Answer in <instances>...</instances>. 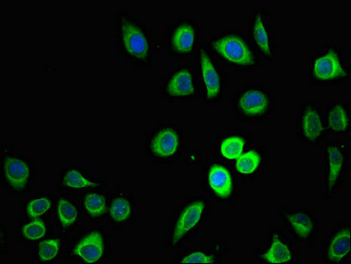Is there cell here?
<instances>
[{
    "label": "cell",
    "mask_w": 351,
    "mask_h": 264,
    "mask_svg": "<svg viewBox=\"0 0 351 264\" xmlns=\"http://www.w3.org/2000/svg\"><path fill=\"white\" fill-rule=\"evenodd\" d=\"M113 36L118 54L127 64L136 70L154 65L157 52L154 30L125 5L114 12Z\"/></svg>",
    "instance_id": "1"
},
{
    "label": "cell",
    "mask_w": 351,
    "mask_h": 264,
    "mask_svg": "<svg viewBox=\"0 0 351 264\" xmlns=\"http://www.w3.org/2000/svg\"><path fill=\"white\" fill-rule=\"evenodd\" d=\"M204 43L211 55L226 69L250 74L263 67V58L241 27H231L211 34Z\"/></svg>",
    "instance_id": "2"
},
{
    "label": "cell",
    "mask_w": 351,
    "mask_h": 264,
    "mask_svg": "<svg viewBox=\"0 0 351 264\" xmlns=\"http://www.w3.org/2000/svg\"><path fill=\"white\" fill-rule=\"evenodd\" d=\"M211 201L205 195H189L173 210L167 220L163 248H182L206 226L210 216Z\"/></svg>",
    "instance_id": "3"
},
{
    "label": "cell",
    "mask_w": 351,
    "mask_h": 264,
    "mask_svg": "<svg viewBox=\"0 0 351 264\" xmlns=\"http://www.w3.org/2000/svg\"><path fill=\"white\" fill-rule=\"evenodd\" d=\"M307 82L313 86H341L350 82L351 65L346 49L335 42L319 43L307 58Z\"/></svg>",
    "instance_id": "4"
},
{
    "label": "cell",
    "mask_w": 351,
    "mask_h": 264,
    "mask_svg": "<svg viewBox=\"0 0 351 264\" xmlns=\"http://www.w3.org/2000/svg\"><path fill=\"white\" fill-rule=\"evenodd\" d=\"M188 145V133L181 124L160 119L145 133L141 147L152 165H171L184 156Z\"/></svg>",
    "instance_id": "5"
},
{
    "label": "cell",
    "mask_w": 351,
    "mask_h": 264,
    "mask_svg": "<svg viewBox=\"0 0 351 264\" xmlns=\"http://www.w3.org/2000/svg\"><path fill=\"white\" fill-rule=\"evenodd\" d=\"M230 104L238 123L263 124L274 116L276 97L274 89L268 86L246 84L236 90Z\"/></svg>",
    "instance_id": "6"
},
{
    "label": "cell",
    "mask_w": 351,
    "mask_h": 264,
    "mask_svg": "<svg viewBox=\"0 0 351 264\" xmlns=\"http://www.w3.org/2000/svg\"><path fill=\"white\" fill-rule=\"evenodd\" d=\"M201 188L210 201L221 206L234 207L241 200V182L231 165L213 156L202 164Z\"/></svg>",
    "instance_id": "7"
},
{
    "label": "cell",
    "mask_w": 351,
    "mask_h": 264,
    "mask_svg": "<svg viewBox=\"0 0 351 264\" xmlns=\"http://www.w3.org/2000/svg\"><path fill=\"white\" fill-rule=\"evenodd\" d=\"M114 254L110 232L104 226L79 230L68 239L64 259L79 264H104Z\"/></svg>",
    "instance_id": "8"
},
{
    "label": "cell",
    "mask_w": 351,
    "mask_h": 264,
    "mask_svg": "<svg viewBox=\"0 0 351 264\" xmlns=\"http://www.w3.org/2000/svg\"><path fill=\"white\" fill-rule=\"evenodd\" d=\"M350 152L343 141H326L321 145V185L323 202H330L340 194L349 177Z\"/></svg>",
    "instance_id": "9"
},
{
    "label": "cell",
    "mask_w": 351,
    "mask_h": 264,
    "mask_svg": "<svg viewBox=\"0 0 351 264\" xmlns=\"http://www.w3.org/2000/svg\"><path fill=\"white\" fill-rule=\"evenodd\" d=\"M194 65L201 84L202 104L207 108L221 105L231 88V74L211 55L205 43L194 57Z\"/></svg>",
    "instance_id": "10"
},
{
    "label": "cell",
    "mask_w": 351,
    "mask_h": 264,
    "mask_svg": "<svg viewBox=\"0 0 351 264\" xmlns=\"http://www.w3.org/2000/svg\"><path fill=\"white\" fill-rule=\"evenodd\" d=\"M164 43L171 58H194L204 43L203 26L189 15L173 18L164 31Z\"/></svg>",
    "instance_id": "11"
},
{
    "label": "cell",
    "mask_w": 351,
    "mask_h": 264,
    "mask_svg": "<svg viewBox=\"0 0 351 264\" xmlns=\"http://www.w3.org/2000/svg\"><path fill=\"white\" fill-rule=\"evenodd\" d=\"M37 176L36 161L29 155L12 154L1 156L0 185L11 197H21L30 194Z\"/></svg>",
    "instance_id": "12"
},
{
    "label": "cell",
    "mask_w": 351,
    "mask_h": 264,
    "mask_svg": "<svg viewBox=\"0 0 351 264\" xmlns=\"http://www.w3.org/2000/svg\"><path fill=\"white\" fill-rule=\"evenodd\" d=\"M160 98L171 102H194L202 98V88L194 64H177L161 77Z\"/></svg>",
    "instance_id": "13"
},
{
    "label": "cell",
    "mask_w": 351,
    "mask_h": 264,
    "mask_svg": "<svg viewBox=\"0 0 351 264\" xmlns=\"http://www.w3.org/2000/svg\"><path fill=\"white\" fill-rule=\"evenodd\" d=\"M282 228L296 243L312 250L322 234V220L317 211L301 206H280L276 210Z\"/></svg>",
    "instance_id": "14"
},
{
    "label": "cell",
    "mask_w": 351,
    "mask_h": 264,
    "mask_svg": "<svg viewBox=\"0 0 351 264\" xmlns=\"http://www.w3.org/2000/svg\"><path fill=\"white\" fill-rule=\"evenodd\" d=\"M322 105L310 99L300 102L295 116V136L303 147L316 148L327 141Z\"/></svg>",
    "instance_id": "15"
},
{
    "label": "cell",
    "mask_w": 351,
    "mask_h": 264,
    "mask_svg": "<svg viewBox=\"0 0 351 264\" xmlns=\"http://www.w3.org/2000/svg\"><path fill=\"white\" fill-rule=\"evenodd\" d=\"M271 18L272 12L268 6H259L252 10L245 29L248 39L264 63L275 62L280 49Z\"/></svg>",
    "instance_id": "16"
},
{
    "label": "cell",
    "mask_w": 351,
    "mask_h": 264,
    "mask_svg": "<svg viewBox=\"0 0 351 264\" xmlns=\"http://www.w3.org/2000/svg\"><path fill=\"white\" fill-rule=\"evenodd\" d=\"M254 257L260 264H295L299 263V248L284 228H273L254 248Z\"/></svg>",
    "instance_id": "17"
},
{
    "label": "cell",
    "mask_w": 351,
    "mask_h": 264,
    "mask_svg": "<svg viewBox=\"0 0 351 264\" xmlns=\"http://www.w3.org/2000/svg\"><path fill=\"white\" fill-rule=\"evenodd\" d=\"M55 186L56 191L80 195L95 189H107L108 181L105 177L75 164L58 170Z\"/></svg>",
    "instance_id": "18"
},
{
    "label": "cell",
    "mask_w": 351,
    "mask_h": 264,
    "mask_svg": "<svg viewBox=\"0 0 351 264\" xmlns=\"http://www.w3.org/2000/svg\"><path fill=\"white\" fill-rule=\"evenodd\" d=\"M323 264L351 263V224L349 220L335 223L323 238L319 247Z\"/></svg>",
    "instance_id": "19"
},
{
    "label": "cell",
    "mask_w": 351,
    "mask_h": 264,
    "mask_svg": "<svg viewBox=\"0 0 351 264\" xmlns=\"http://www.w3.org/2000/svg\"><path fill=\"white\" fill-rule=\"evenodd\" d=\"M139 214V202L129 189L117 186L110 192L106 220L116 231L134 225Z\"/></svg>",
    "instance_id": "20"
},
{
    "label": "cell",
    "mask_w": 351,
    "mask_h": 264,
    "mask_svg": "<svg viewBox=\"0 0 351 264\" xmlns=\"http://www.w3.org/2000/svg\"><path fill=\"white\" fill-rule=\"evenodd\" d=\"M254 141L250 130L243 128H228L220 132L211 148V156L228 164L240 158Z\"/></svg>",
    "instance_id": "21"
},
{
    "label": "cell",
    "mask_w": 351,
    "mask_h": 264,
    "mask_svg": "<svg viewBox=\"0 0 351 264\" xmlns=\"http://www.w3.org/2000/svg\"><path fill=\"white\" fill-rule=\"evenodd\" d=\"M231 166L241 183L259 181L268 170V149L262 143L253 141Z\"/></svg>",
    "instance_id": "22"
},
{
    "label": "cell",
    "mask_w": 351,
    "mask_h": 264,
    "mask_svg": "<svg viewBox=\"0 0 351 264\" xmlns=\"http://www.w3.org/2000/svg\"><path fill=\"white\" fill-rule=\"evenodd\" d=\"M52 220L58 232L69 238L79 231L84 219L79 200L75 195L56 191Z\"/></svg>",
    "instance_id": "23"
},
{
    "label": "cell",
    "mask_w": 351,
    "mask_h": 264,
    "mask_svg": "<svg viewBox=\"0 0 351 264\" xmlns=\"http://www.w3.org/2000/svg\"><path fill=\"white\" fill-rule=\"evenodd\" d=\"M229 248L226 242L215 239L207 246L185 248L176 254L173 263H205L220 264L225 261Z\"/></svg>",
    "instance_id": "24"
},
{
    "label": "cell",
    "mask_w": 351,
    "mask_h": 264,
    "mask_svg": "<svg viewBox=\"0 0 351 264\" xmlns=\"http://www.w3.org/2000/svg\"><path fill=\"white\" fill-rule=\"evenodd\" d=\"M55 224L49 219H24L16 221V239L24 247L32 248L43 239L53 234Z\"/></svg>",
    "instance_id": "25"
},
{
    "label": "cell",
    "mask_w": 351,
    "mask_h": 264,
    "mask_svg": "<svg viewBox=\"0 0 351 264\" xmlns=\"http://www.w3.org/2000/svg\"><path fill=\"white\" fill-rule=\"evenodd\" d=\"M326 128L328 134L350 135L351 107L346 100H334L322 106Z\"/></svg>",
    "instance_id": "26"
},
{
    "label": "cell",
    "mask_w": 351,
    "mask_h": 264,
    "mask_svg": "<svg viewBox=\"0 0 351 264\" xmlns=\"http://www.w3.org/2000/svg\"><path fill=\"white\" fill-rule=\"evenodd\" d=\"M68 237L53 232L31 248V259L36 264H53L64 259Z\"/></svg>",
    "instance_id": "27"
},
{
    "label": "cell",
    "mask_w": 351,
    "mask_h": 264,
    "mask_svg": "<svg viewBox=\"0 0 351 264\" xmlns=\"http://www.w3.org/2000/svg\"><path fill=\"white\" fill-rule=\"evenodd\" d=\"M79 203L82 208L84 219L88 222L96 224L107 217L110 192L105 189H95L80 195Z\"/></svg>",
    "instance_id": "28"
},
{
    "label": "cell",
    "mask_w": 351,
    "mask_h": 264,
    "mask_svg": "<svg viewBox=\"0 0 351 264\" xmlns=\"http://www.w3.org/2000/svg\"><path fill=\"white\" fill-rule=\"evenodd\" d=\"M55 195L48 191L31 192L20 206V215L24 219H52Z\"/></svg>",
    "instance_id": "29"
},
{
    "label": "cell",
    "mask_w": 351,
    "mask_h": 264,
    "mask_svg": "<svg viewBox=\"0 0 351 264\" xmlns=\"http://www.w3.org/2000/svg\"><path fill=\"white\" fill-rule=\"evenodd\" d=\"M185 158V163L187 166L195 167V166H202L204 160L203 158H202L201 152L198 150V149H192L191 151H186L184 154Z\"/></svg>",
    "instance_id": "30"
},
{
    "label": "cell",
    "mask_w": 351,
    "mask_h": 264,
    "mask_svg": "<svg viewBox=\"0 0 351 264\" xmlns=\"http://www.w3.org/2000/svg\"><path fill=\"white\" fill-rule=\"evenodd\" d=\"M0 231H1V235H0V251H1L2 254H8L9 252V228L8 225H5V223L1 222V225H0Z\"/></svg>",
    "instance_id": "31"
},
{
    "label": "cell",
    "mask_w": 351,
    "mask_h": 264,
    "mask_svg": "<svg viewBox=\"0 0 351 264\" xmlns=\"http://www.w3.org/2000/svg\"><path fill=\"white\" fill-rule=\"evenodd\" d=\"M14 154V145L12 143L2 142L1 151H0V156H6Z\"/></svg>",
    "instance_id": "32"
}]
</instances>
